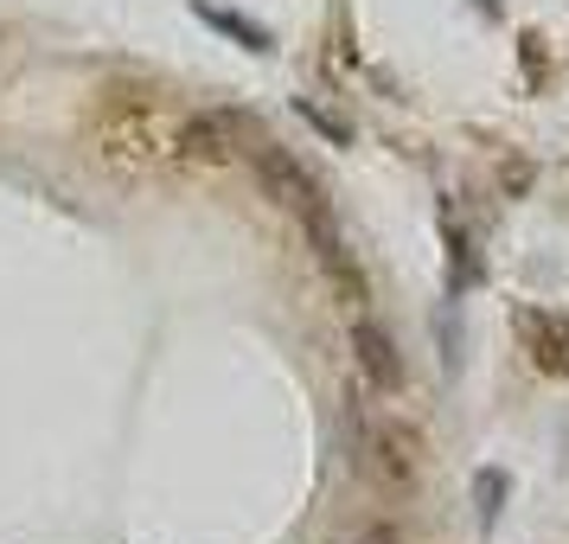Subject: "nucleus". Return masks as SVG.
Listing matches in <instances>:
<instances>
[{
  "mask_svg": "<svg viewBox=\"0 0 569 544\" xmlns=\"http://www.w3.org/2000/svg\"><path fill=\"white\" fill-rule=\"evenodd\" d=\"M250 160H257V180L269 186V199H282L288 211H301V218H308V231H313V225H333L320 180H313L295 155H288L282 141H269V135H262V141H250Z\"/></svg>",
  "mask_w": 569,
  "mask_h": 544,
  "instance_id": "f257e3e1",
  "label": "nucleus"
},
{
  "mask_svg": "<svg viewBox=\"0 0 569 544\" xmlns=\"http://www.w3.org/2000/svg\"><path fill=\"white\" fill-rule=\"evenodd\" d=\"M385 487H416V467H422V442H416V429H403V423H365V455H359Z\"/></svg>",
  "mask_w": 569,
  "mask_h": 544,
  "instance_id": "f03ea898",
  "label": "nucleus"
},
{
  "mask_svg": "<svg viewBox=\"0 0 569 544\" xmlns=\"http://www.w3.org/2000/svg\"><path fill=\"white\" fill-rule=\"evenodd\" d=\"M512 327L525 334V346H531L538 372H550V378H569V320H563V314L518 308V314H512Z\"/></svg>",
  "mask_w": 569,
  "mask_h": 544,
  "instance_id": "7ed1b4c3",
  "label": "nucleus"
},
{
  "mask_svg": "<svg viewBox=\"0 0 569 544\" xmlns=\"http://www.w3.org/2000/svg\"><path fill=\"white\" fill-rule=\"evenodd\" d=\"M352 353H359V372H365V385L371 390H403V353H397V339L378 327V320H359L352 327Z\"/></svg>",
  "mask_w": 569,
  "mask_h": 544,
  "instance_id": "20e7f679",
  "label": "nucleus"
},
{
  "mask_svg": "<svg viewBox=\"0 0 569 544\" xmlns=\"http://www.w3.org/2000/svg\"><path fill=\"white\" fill-rule=\"evenodd\" d=\"M199 13H206L211 27H224V32H231V39L243 46V52H269V32H262V27H250L243 13H231V7H206V0H199Z\"/></svg>",
  "mask_w": 569,
  "mask_h": 544,
  "instance_id": "39448f33",
  "label": "nucleus"
},
{
  "mask_svg": "<svg viewBox=\"0 0 569 544\" xmlns=\"http://www.w3.org/2000/svg\"><path fill=\"white\" fill-rule=\"evenodd\" d=\"M473 487H480V525H492L499 506H506V474H499V467H480V481H473Z\"/></svg>",
  "mask_w": 569,
  "mask_h": 544,
  "instance_id": "423d86ee",
  "label": "nucleus"
},
{
  "mask_svg": "<svg viewBox=\"0 0 569 544\" xmlns=\"http://www.w3.org/2000/svg\"><path fill=\"white\" fill-rule=\"evenodd\" d=\"M301 116H308L313 129H327V141H339V148H346V141H352V129H346V122H339V116H327V109H313L308 97H301Z\"/></svg>",
  "mask_w": 569,
  "mask_h": 544,
  "instance_id": "0eeeda50",
  "label": "nucleus"
},
{
  "mask_svg": "<svg viewBox=\"0 0 569 544\" xmlns=\"http://www.w3.org/2000/svg\"><path fill=\"white\" fill-rule=\"evenodd\" d=\"M352 544H403V538H397V525H365Z\"/></svg>",
  "mask_w": 569,
  "mask_h": 544,
  "instance_id": "6e6552de",
  "label": "nucleus"
}]
</instances>
